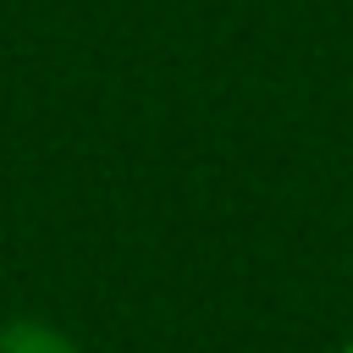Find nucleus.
I'll return each instance as SVG.
<instances>
[{"mask_svg": "<svg viewBox=\"0 0 353 353\" xmlns=\"http://www.w3.org/2000/svg\"><path fill=\"white\" fill-rule=\"evenodd\" d=\"M0 353H83L77 336L44 314H17L0 325Z\"/></svg>", "mask_w": 353, "mask_h": 353, "instance_id": "1", "label": "nucleus"}, {"mask_svg": "<svg viewBox=\"0 0 353 353\" xmlns=\"http://www.w3.org/2000/svg\"><path fill=\"white\" fill-rule=\"evenodd\" d=\"M336 353H353V336H347V342H342V347H336Z\"/></svg>", "mask_w": 353, "mask_h": 353, "instance_id": "2", "label": "nucleus"}]
</instances>
